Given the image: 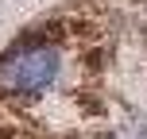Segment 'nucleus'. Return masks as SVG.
I'll return each mask as SVG.
<instances>
[{
  "label": "nucleus",
  "instance_id": "f257e3e1",
  "mask_svg": "<svg viewBox=\"0 0 147 139\" xmlns=\"http://www.w3.org/2000/svg\"><path fill=\"white\" fill-rule=\"evenodd\" d=\"M62 70V50L43 35H27L0 54V93L8 97H35L47 85H54Z\"/></svg>",
  "mask_w": 147,
  "mask_h": 139
}]
</instances>
